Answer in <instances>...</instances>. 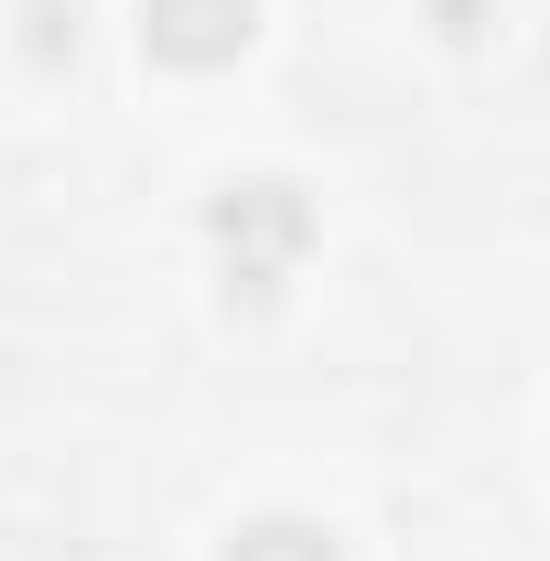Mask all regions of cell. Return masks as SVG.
Segmentation results:
<instances>
[{
    "mask_svg": "<svg viewBox=\"0 0 550 561\" xmlns=\"http://www.w3.org/2000/svg\"><path fill=\"white\" fill-rule=\"evenodd\" d=\"M227 561H335V540L313 529V518H260V529H238Z\"/></svg>",
    "mask_w": 550,
    "mask_h": 561,
    "instance_id": "obj_3",
    "label": "cell"
},
{
    "mask_svg": "<svg viewBox=\"0 0 550 561\" xmlns=\"http://www.w3.org/2000/svg\"><path fill=\"white\" fill-rule=\"evenodd\" d=\"M260 33V0H140V44L162 66H227Z\"/></svg>",
    "mask_w": 550,
    "mask_h": 561,
    "instance_id": "obj_2",
    "label": "cell"
},
{
    "mask_svg": "<svg viewBox=\"0 0 550 561\" xmlns=\"http://www.w3.org/2000/svg\"><path fill=\"white\" fill-rule=\"evenodd\" d=\"M206 216H216V238H227V260H238V291H271L280 260L313 238V206H302L291 184H271V173H260V184H227Z\"/></svg>",
    "mask_w": 550,
    "mask_h": 561,
    "instance_id": "obj_1",
    "label": "cell"
},
{
    "mask_svg": "<svg viewBox=\"0 0 550 561\" xmlns=\"http://www.w3.org/2000/svg\"><path fill=\"white\" fill-rule=\"evenodd\" d=\"M66 33H76V11H66V0H33V44H44V55H55V44H66Z\"/></svg>",
    "mask_w": 550,
    "mask_h": 561,
    "instance_id": "obj_4",
    "label": "cell"
}]
</instances>
